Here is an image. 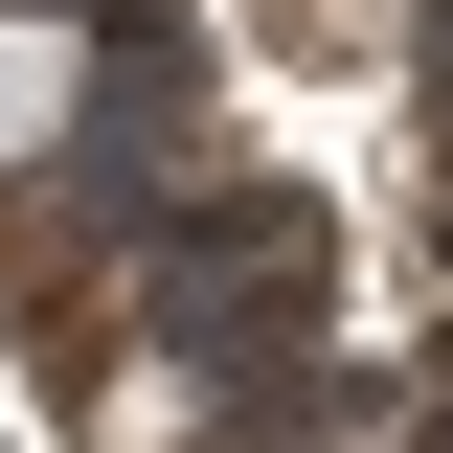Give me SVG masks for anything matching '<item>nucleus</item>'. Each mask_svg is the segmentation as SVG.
Returning <instances> with one entry per match:
<instances>
[{"mask_svg":"<svg viewBox=\"0 0 453 453\" xmlns=\"http://www.w3.org/2000/svg\"><path fill=\"white\" fill-rule=\"evenodd\" d=\"M68 113H91V23L68 0H0V159H46Z\"/></svg>","mask_w":453,"mask_h":453,"instance_id":"1","label":"nucleus"},{"mask_svg":"<svg viewBox=\"0 0 453 453\" xmlns=\"http://www.w3.org/2000/svg\"><path fill=\"white\" fill-rule=\"evenodd\" d=\"M181 431H204V386H181V363H136V386L91 408V453H181Z\"/></svg>","mask_w":453,"mask_h":453,"instance_id":"2","label":"nucleus"}]
</instances>
